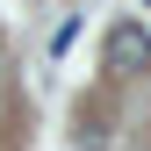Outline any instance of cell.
I'll use <instances>...</instances> for the list:
<instances>
[{"label":"cell","mask_w":151,"mask_h":151,"mask_svg":"<svg viewBox=\"0 0 151 151\" xmlns=\"http://www.w3.org/2000/svg\"><path fill=\"white\" fill-rule=\"evenodd\" d=\"M108 65H115V72H151V29H144V22H115Z\"/></svg>","instance_id":"obj_1"},{"label":"cell","mask_w":151,"mask_h":151,"mask_svg":"<svg viewBox=\"0 0 151 151\" xmlns=\"http://www.w3.org/2000/svg\"><path fill=\"white\" fill-rule=\"evenodd\" d=\"M72 43H79V14H65V22H58V29H50V58H65V50H72Z\"/></svg>","instance_id":"obj_2"}]
</instances>
